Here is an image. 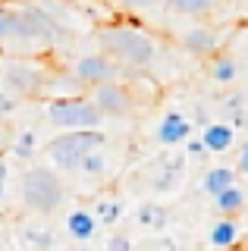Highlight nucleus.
Segmentation results:
<instances>
[{"instance_id": "22", "label": "nucleus", "mask_w": 248, "mask_h": 251, "mask_svg": "<svg viewBox=\"0 0 248 251\" xmlns=\"http://www.w3.org/2000/svg\"><path fill=\"white\" fill-rule=\"evenodd\" d=\"M19 107H22L19 98H13V94H6L0 88V120H13V116L19 113Z\"/></svg>"}, {"instance_id": "24", "label": "nucleus", "mask_w": 248, "mask_h": 251, "mask_svg": "<svg viewBox=\"0 0 248 251\" xmlns=\"http://www.w3.org/2000/svg\"><path fill=\"white\" fill-rule=\"evenodd\" d=\"M107 251H132V239L126 232H113L107 239Z\"/></svg>"}, {"instance_id": "27", "label": "nucleus", "mask_w": 248, "mask_h": 251, "mask_svg": "<svg viewBox=\"0 0 248 251\" xmlns=\"http://www.w3.org/2000/svg\"><path fill=\"white\" fill-rule=\"evenodd\" d=\"M160 251H176V245H173V242H164V245H160Z\"/></svg>"}, {"instance_id": "6", "label": "nucleus", "mask_w": 248, "mask_h": 251, "mask_svg": "<svg viewBox=\"0 0 248 251\" xmlns=\"http://www.w3.org/2000/svg\"><path fill=\"white\" fill-rule=\"evenodd\" d=\"M44 116L57 132H75V129H100L104 116L98 113V107L85 98H73V100H48L44 104Z\"/></svg>"}, {"instance_id": "21", "label": "nucleus", "mask_w": 248, "mask_h": 251, "mask_svg": "<svg viewBox=\"0 0 248 251\" xmlns=\"http://www.w3.org/2000/svg\"><path fill=\"white\" fill-rule=\"evenodd\" d=\"M116 6H123V10H135V13H151V10H160L164 6V0H113Z\"/></svg>"}, {"instance_id": "14", "label": "nucleus", "mask_w": 248, "mask_h": 251, "mask_svg": "<svg viewBox=\"0 0 248 251\" xmlns=\"http://www.w3.org/2000/svg\"><path fill=\"white\" fill-rule=\"evenodd\" d=\"M204 73H207V78H211L214 85H232L239 78V63H236L232 53L217 50V53H211V57L204 60Z\"/></svg>"}, {"instance_id": "8", "label": "nucleus", "mask_w": 248, "mask_h": 251, "mask_svg": "<svg viewBox=\"0 0 248 251\" xmlns=\"http://www.w3.org/2000/svg\"><path fill=\"white\" fill-rule=\"evenodd\" d=\"M85 88H95V85H104V82H120V78H126L129 69H123L120 63L113 57H107L104 50H95V53H85L73 63V69H69Z\"/></svg>"}, {"instance_id": "9", "label": "nucleus", "mask_w": 248, "mask_h": 251, "mask_svg": "<svg viewBox=\"0 0 248 251\" xmlns=\"http://www.w3.org/2000/svg\"><path fill=\"white\" fill-rule=\"evenodd\" d=\"M176 44H179L185 53H192V57L207 60L211 53L223 50V35L214 25H185L179 35H176Z\"/></svg>"}, {"instance_id": "19", "label": "nucleus", "mask_w": 248, "mask_h": 251, "mask_svg": "<svg viewBox=\"0 0 248 251\" xmlns=\"http://www.w3.org/2000/svg\"><path fill=\"white\" fill-rule=\"evenodd\" d=\"M138 223L151 226V229H160V226L167 223V210L160 207V204H154V201H145L142 207H138Z\"/></svg>"}, {"instance_id": "4", "label": "nucleus", "mask_w": 248, "mask_h": 251, "mask_svg": "<svg viewBox=\"0 0 248 251\" xmlns=\"http://www.w3.org/2000/svg\"><path fill=\"white\" fill-rule=\"evenodd\" d=\"M104 148V132L100 129H75V132H60L44 145L50 167L57 173H79V167L88 160L95 151Z\"/></svg>"}, {"instance_id": "17", "label": "nucleus", "mask_w": 248, "mask_h": 251, "mask_svg": "<svg viewBox=\"0 0 248 251\" xmlns=\"http://www.w3.org/2000/svg\"><path fill=\"white\" fill-rule=\"evenodd\" d=\"M226 0H164V6L176 16H189V19H204L217 13Z\"/></svg>"}, {"instance_id": "18", "label": "nucleus", "mask_w": 248, "mask_h": 251, "mask_svg": "<svg viewBox=\"0 0 248 251\" xmlns=\"http://www.w3.org/2000/svg\"><path fill=\"white\" fill-rule=\"evenodd\" d=\"M239 182V173L236 167H211L201 176V188H204V195L207 198H214V195H220L223 188H229V185H236Z\"/></svg>"}, {"instance_id": "7", "label": "nucleus", "mask_w": 248, "mask_h": 251, "mask_svg": "<svg viewBox=\"0 0 248 251\" xmlns=\"http://www.w3.org/2000/svg\"><path fill=\"white\" fill-rule=\"evenodd\" d=\"M88 100L98 107V113L104 116V120L107 116H113V120H129V116H135L138 110H142V104H138L135 91L129 88L126 78L88 88Z\"/></svg>"}, {"instance_id": "26", "label": "nucleus", "mask_w": 248, "mask_h": 251, "mask_svg": "<svg viewBox=\"0 0 248 251\" xmlns=\"http://www.w3.org/2000/svg\"><path fill=\"white\" fill-rule=\"evenodd\" d=\"M3 3H13V6H44V0H3Z\"/></svg>"}, {"instance_id": "5", "label": "nucleus", "mask_w": 248, "mask_h": 251, "mask_svg": "<svg viewBox=\"0 0 248 251\" xmlns=\"http://www.w3.org/2000/svg\"><path fill=\"white\" fill-rule=\"evenodd\" d=\"M50 73V63L44 57H0V85L6 94L25 100H38L41 85Z\"/></svg>"}, {"instance_id": "20", "label": "nucleus", "mask_w": 248, "mask_h": 251, "mask_svg": "<svg viewBox=\"0 0 248 251\" xmlns=\"http://www.w3.org/2000/svg\"><path fill=\"white\" fill-rule=\"evenodd\" d=\"M98 220H100V226H110V223H116V217L123 214V204L120 201H98Z\"/></svg>"}, {"instance_id": "3", "label": "nucleus", "mask_w": 248, "mask_h": 251, "mask_svg": "<svg viewBox=\"0 0 248 251\" xmlns=\"http://www.w3.org/2000/svg\"><path fill=\"white\" fill-rule=\"evenodd\" d=\"M19 201L28 214H57L66 204V182L53 167H44V163H35L22 173L19 179Z\"/></svg>"}, {"instance_id": "2", "label": "nucleus", "mask_w": 248, "mask_h": 251, "mask_svg": "<svg viewBox=\"0 0 248 251\" xmlns=\"http://www.w3.org/2000/svg\"><path fill=\"white\" fill-rule=\"evenodd\" d=\"M95 41L107 57H113L123 69H129V73H145V69H151L160 57V41L148 28L132 25V22L100 25L95 31Z\"/></svg>"}, {"instance_id": "16", "label": "nucleus", "mask_w": 248, "mask_h": 251, "mask_svg": "<svg viewBox=\"0 0 248 251\" xmlns=\"http://www.w3.org/2000/svg\"><path fill=\"white\" fill-rule=\"evenodd\" d=\"M232 141H236V132H232L229 123H207L204 129H201V145H204L207 154H223V151H229Z\"/></svg>"}, {"instance_id": "1", "label": "nucleus", "mask_w": 248, "mask_h": 251, "mask_svg": "<svg viewBox=\"0 0 248 251\" xmlns=\"http://www.w3.org/2000/svg\"><path fill=\"white\" fill-rule=\"evenodd\" d=\"M60 41V25L44 6L0 0V57H44Z\"/></svg>"}, {"instance_id": "12", "label": "nucleus", "mask_w": 248, "mask_h": 251, "mask_svg": "<svg viewBox=\"0 0 248 251\" xmlns=\"http://www.w3.org/2000/svg\"><path fill=\"white\" fill-rule=\"evenodd\" d=\"M154 138H157L164 148L182 145V141L192 138V120H189L185 113H179V110H170V113H164V120L157 123V129H154Z\"/></svg>"}, {"instance_id": "28", "label": "nucleus", "mask_w": 248, "mask_h": 251, "mask_svg": "<svg viewBox=\"0 0 248 251\" xmlns=\"http://www.w3.org/2000/svg\"><path fill=\"white\" fill-rule=\"evenodd\" d=\"M242 214H245V229H248V204H245V210H242Z\"/></svg>"}, {"instance_id": "15", "label": "nucleus", "mask_w": 248, "mask_h": 251, "mask_svg": "<svg viewBox=\"0 0 248 251\" xmlns=\"http://www.w3.org/2000/svg\"><path fill=\"white\" fill-rule=\"evenodd\" d=\"M245 204H248V192L239 182L229 185V188H223L220 195H214V198H211V207H214L217 217H242Z\"/></svg>"}, {"instance_id": "29", "label": "nucleus", "mask_w": 248, "mask_h": 251, "mask_svg": "<svg viewBox=\"0 0 248 251\" xmlns=\"http://www.w3.org/2000/svg\"><path fill=\"white\" fill-rule=\"evenodd\" d=\"M242 245H245V248H248V235H245V242H242Z\"/></svg>"}, {"instance_id": "11", "label": "nucleus", "mask_w": 248, "mask_h": 251, "mask_svg": "<svg viewBox=\"0 0 248 251\" xmlns=\"http://www.w3.org/2000/svg\"><path fill=\"white\" fill-rule=\"evenodd\" d=\"M88 88L75 78L73 73H63V69H50L48 78H44L41 85V94H38V100H73V98H85Z\"/></svg>"}, {"instance_id": "25", "label": "nucleus", "mask_w": 248, "mask_h": 251, "mask_svg": "<svg viewBox=\"0 0 248 251\" xmlns=\"http://www.w3.org/2000/svg\"><path fill=\"white\" fill-rule=\"evenodd\" d=\"M236 173H239V176H248V141L242 145V151H239V160H236Z\"/></svg>"}, {"instance_id": "23", "label": "nucleus", "mask_w": 248, "mask_h": 251, "mask_svg": "<svg viewBox=\"0 0 248 251\" xmlns=\"http://www.w3.org/2000/svg\"><path fill=\"white\" fill-rule=\"evenodd\" d=\"M13 138H16V126L10 120H0V154H6L13 148Z\"/></svg>"}, {"instance_id": "13", "label": "nucleus", "mask_w": 248, "mask_h": 251, "mask_svg": "<svg viewBox=\"0 0 248 251\" xmlns=\"http://www.w3.org/2000/svg\"><path fill=\"white\" fill-rule=\"evenodd\" d=\"M63 226H66L69 239H75V242H91L100 232V220H98L95 210H88V207H73L66 214Z\"/></svg>"}, {"instance_id": "10", "label": "nucleus", "mask_w": 248, "mask_h": 251, "mask_svg": "<svg viewBox=\"0 0 248 251\" xmlns=\"http://www.w3.org/2000/svg\"><path fill=\"white\" fill-rule=\"evenodd\" d=\"M245 235L248 229L239 217H217L211 223V229H207V245L214 251H236V248H242Z\"/></svg>"}]
</instances>
